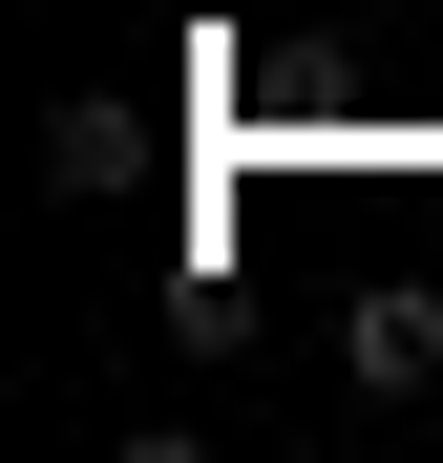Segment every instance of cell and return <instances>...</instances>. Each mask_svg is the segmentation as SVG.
I'll return each mask as SVG.
<instances>
[{"label":"cell","mask_w":443,"mask_h":463,"mask_svg":"<svg viewBox=\"0 0 443 463\" xmlns=\"http://www.w3.org/2000/svg\"><path fill=\"white\" fill-rule=\"evenodd\" d=\"M338 379H359V401H422V379H443V295L422 274H359L338 295Z\"/></svg>","instance_id":"1"},{"label":"cell","mask_w":443,"mask_h":463,"mask_svg":"<svg viewBox=\"0 0 443 463\" xmlns=\"http://www.w3.org/2000/svg\"><path fill=\"white\" fill-rule=\"evenodd\" d=\"M127 169H148V127H127L106 85H85V106H43V190H63V211H106Z\"/></svg>","instance_id":"2"}]
</instances>
